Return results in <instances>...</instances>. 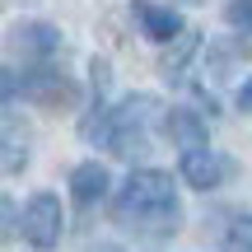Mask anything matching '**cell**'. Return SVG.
Masks as SVG:
<instances>
[{"mask_svg":"<svg viewBox=\"0 0 252 252\" xmlns=\"http://www.w3.org/2000/svg\"><path fill=\"white\" fill-rule=\"evenodd\" d=\"M61 229H65V215H61V201H56L52 191L28 196V206L19 210V234L28 238V248L52 252L56 243H61Z\"/></svg>","mask_w":252,"mask_h":252,"instance_id":"cell-3","label":"cell"},{"mask_svg":"<svg viewBox=\"0 0 252 252\" xmlns=\"http://www.w3.org/2000/svg\"><path fill=\"white\" fill-rule=\"evenodd\" d=\"M178 173H182V182H187V187H196V191H215V187H224V182L234 178V159H229V154H220V150L196 145V150H182Z\"/></svg>","mask_w":252,"mask_h":252,"instance_id":"cell-4","label":"cell"},{"mask_svg":"<svg viewBox=\"0 0 252 252\" xmlns=\"http://www.w3.org/2000/svg\"><path fill=\"white\" fill-rule=\"evenodd\" d=\"M112 220L131 234L145 238H168L182 224V206H178V187H173V173L163 168H135L122 182L117 201H112Z\"/></svg>","mask_w":252,"mask_h":252,"instance_id":"cell-1","label":"cell"},{"mask_svg":"<svg viewBox=\"0 0 252 252\" xmlns=\"http://www.w3.org/2000/svg\"><path fill=\"white\" fill-rule=\"evenodd\" d=\"M224 24L238 33H252V0H229L224 5Z\"/></svg>","mask_w":252,"mask_h":252,"instance_id":"cell-13","label":"cell"},{"mask_svg":"<svg viewBox=\"0 0 252 252\" xmlns=\"http://www.w3.org/2000/svg\"><path fill=\"white\" fill-rule=\"evenodd\" d=\"M19 224V210H14V201L9 196H0V238H9V229Z\"/></svg>","mask_w":252,"mask_h":252,"instance_id":"cell-14","label":"cell"},{"mask_svg":"<svg viewBox=\"0 0 252 252\" xmlns=\"http://www.w3.org/2000/svg\"><path fill=\"white\" fill-rule=\"evenodd\" d=\"M224 252H252V215H234V220H229Z\"/></svg>","mask_w":252,"mask_h":252,"instance_id":"cell-12","label":"cell"},{"mask_svg":"<svg viewBox=\"0 0 252 252\" xmlns=\"http://www.w3.org/2000/svg\"><path fill=\"white\" fill-rule=\"evenodd\" d=\"M187 5H191V0H187Z\"/></svg>","mask_w":252,"mask_h":252,"instance_id":"cell-17","label":"cell"},{"mask_svg":"<svg viewBox=\"0 0 252 252\" xmlns=\"http://www.w3.org/2000/svg\"><path fill=\"white\" fill-rule=\"evenodd\" d=\"M28 122L24 117H0V173H24L28 163Z\"/></svg>","mask_w":252,"mask_h":252,"instance_id":"cell-7","label":"cell"},{"mask_svg":"<svg viewBox=\"0 0 252 252\" xmlns=\"http://www.w3.org/2000/svg\"><path fill=\"white\" fill-rule=\"evenodd\" d=\"M163 131H168V140L182 145V150H196V145H206V122H201L196 112H187V108L163 112Z\"/></svg>","mask_w":252,"mask_h":252,"instance_id":"cell-10","label":"cell"},{"mask_svg":"<svg viewBox=\"0 0 252 252\" xmlns=\"http://www.w3.org/2000/svg\"><path fill=\"white\" fill-rule=\"evenodd\" d=\"M70 196H75V206L103 201L108 196V168H103V163H80V168L70 173Z\"/></svg>","mask_w":252,"mask_h":252,"instance_id":"cell-9","label":"cell"},{"mask_svg":"<svg viewBox=\"0 0 252 252\" xmlns=\"http://www.w3.org/2000/svg\"><path fill=\"white\" fill-rule=\"evenodd\" d=\"M19 94H28V98L42 103V108H70V103L80 98V89H75L65 75L47 70V65H33V75L19 80Z\"/></svg>","mask_w":252,"mask_h":252,"instance_id":"cell-6","label":"cell"},{"mask_svg":"<svg viewBox=\"0 0 252 252\" xmlns=\"http://www.w3.org/2000/svg\"><path fill=\"white\" fill-rule=\"evenodd\" d=\"M9 98H19V75L0 65V103H9Z\"/></svg>","mask_w":252,"mask_h":252,"instance_id":"cell-15","label":"cell"},{"mask_svg":"<svg viewBox=\"0 0 252 252\" xmlns=\"http://www.w3.org/2000/svg\"><path fill=\"white\" fill-rule=\"evenodd\" d=\"M196 47H201V37L191 33V28H182V33H178V52H168V56H163V61H159V70L168 75V80H182V70H187V61L196 56Z\"/></svg>","mask_w":252,"mask_h":252,"instance_id":"cell-11","label":"cell"},{"mask_svg":"<svg viewBox=\"0 0 252 252\" xmlns=\"http://www.w3.org/2000/svg\"><path fill=\"white\" fill-rule=\"evenodd\" d=\"M159 117H163V103L154 94H131L117 108H98L80 131H84V140L112 150L117 159H140L150 150V135H154V122Z\"/></svg>","mask_w":252,"mask_h":252,"instance_id":"cell-2","label":"cell"},{"mask_svg":"<svg viewBox=\"0 0 252 252\" xmlns=\"http://www.w3.org/2000/svg\"><path fill=\"white\" fill-rule=\"evenodd\" d=\"M9 47H14L24 61L47 65L56 52H61V33H56L52 24H42V19H28V24H19L14 33H9Z\"/></svg>","mask_w":252,"mask_h":252,"instance_id":"cell-5","label":"cell"},{"mask_svg":"<svg viewBox=\"0 0 252 252\" xmlns=\"http://www.w3.org/2000/svg\"><path fill=\"white\" fill-rule=\"evenodd\" d=\"M238 108L252 112V80H243V89H238Z\"/></svg>","mask_w":252,"mask_h":252,"instance_id":"cell-16","label":"cell"},{"mask_svg":"<svg viewBox=\"0 0 252 252\" xmlns=\"http://www.w3.org/2000/svg\"><path fill=\"white\" fill-rule=\"evenodd\" d=\"M131 19L140 24V33H145V37H154V42H173V37L182 33L178 9H168V5H150V0H135V5H131Z\"/></svg>","mask_w":252,"mask_h":252,"instance_id":"cell-8","label":"cell"}]
</instances>
